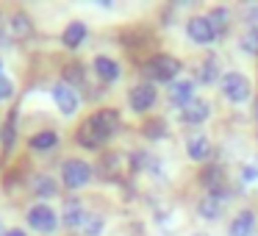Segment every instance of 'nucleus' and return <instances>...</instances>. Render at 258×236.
<instances>
[{"instance_id": "31", "label": "nucleus", "mask_w": 258, "mask_h": 236, "mask_svg": "<svg viewBox=\"0 0 258 236\" xmlns=\"http://www.w3.org/2000/svg\"><path fill=\"white\" fill-rule=\"evenodd\" d=\"M0 236H6V233H3V222H0Z\"/></svg>"}, {"instance_id": "35", "label": "nucleus", "mask_w": 258, "mask_h": 236, "mask_svg": "<svg viewBox=\"0 0 258 236\" xmlns=\"http://www.w3.org/2000/svg\"><path fill=\"white\" fill-rule=\"evenodd\" d=\"M0 131H3V128H0Z\"/></svg>"}, {"instance_id": "28", "label": "nucleus", "mask_w": 258, "mask_h": 236, "mask_svg": "<svg viewBox=\"0 0 258 236\" xmlns=\"http://www.w3.org/2000/svg\"><path fill=\"white\" fill-rule=\"evenodd\" d=\"M241 178H244V184H255L258 181V158H252V161L247 164L244 172H241Z\"/></svg>"}, {"instance_id": "5", "label": "nucleus", "mask_w": 258, "mask_h": 236, "mask_svg": "<svg viewBox=\"0 0 258 236\" xmlns=\"http://www.w3.org/2000/svg\"><path fill=\"white\" fill-rule=\"evenodd\" d=\"M28 225L34 230H39V233H53V230L58 228V217H56V211H53L50 206L36 203V206L28 208Z\"/></svg>"}, {"instance_id": "15", "label": "nucleus", "mask_w": 258, "mask_h": 236, "mask_svg": "<svg viewBox=\"0 0 258 236\" xmlns=\"http://www.w3.org/2000/svg\"><path fill=\"white\" fill-rule=\"evenodd\" d=\"M95 73H97V78H100L103 84H111V81L119 78V64L114 62V58H108V56H97L95 58Z\"/></svg>"}, {"instance_id": "29", "label": "nucleus", "mask_w": 258, "mask_h": 236, "mask_svg": "<svg viewBox=\"0 0 258 236\" xmlns=\"http://www.w3.org/2000/svg\"><path fill=\"white\" fill-rule=\"evenodd\" d=\"M12 95H14V84L9 78H3V75H0V103L9 100Z\"/></svg>"}, {"instance_id": "6", "label": "nucleus", "mask_w": 258, "mask_h": 236, "mask_svg": "<svg viewBox=\"0 0 258 236\" xmlns=\"http://www.w3.org/2000/svg\"><path fill=\"white\" fill-rule=\"evenodd\" d=\"M53 103L58 106V114H61V117H73V114L78 111V106H81L78 92H75L73 86H67V84L53 86Z\"/></svg>"}, {"instance_id": "7", "label": "nucleus", "mask_w": 258, "mask_h": 236, "mask_svg": "<svg viewBox=\"0 0 258 236\" xmlns=\"http://www.w3.org/2000/svg\"><path fill=\"white\" fill-rule=\"evenodd\" d=\"M186 34H189L197 45H208V42H214L219 36L208 17H191L189 23H186Z\"/></svg>"}, {"instance_id": "13", "label": "nucleus", "mask_w": 258, "mask_h": 236, "mask_svg": "<svg viewBox=\"0 0 258 236\" xmlns=\"http://www.w3.org/2000/svg\"><path fill=\"white\" fill-rule=\"evenodd\" d=\"M86 219V211H84V203L75 200V197H70V200H64V208H61V222L67 225V228H81Z\"/></svg>"}, {"instance_id": "19", "label": "nucleus", "mask_w": 258, "mask_h": 236, "mask_svg": "<svg viewBox=\"0 0 258 236\" xmlns=\"http://www.w3.org/2000/svg\"><path fill=\"white\" fill-rule=\"evenodd\" d=\"M197 211H200V217H206V219H217L219 214H222V200L214 197V195H208V197H203V200L197 203Z\"/></svg>"}, {"instance_id": "18", "label": "nucleus", "mask_w": 258, "mask_h": 236, "mask_svg": "<svg viewBox=\"0 0 258 236\" xmlns=\"http://www.w3.org/2000/svg\"><path fill=\"white\" fill-rule=\"evenodd\" d=\"M0 139H3V150H6V153L14 150V142H17V111L9 114L6 128L0 131Z\"/></svg>"}, {"instance_id": "12", "label": "nucleus", "mask_w": 258, "mask_h": 236, "mask_svg": "<svg viewBox=\"0 0 258 236\" xmlns=\"http://www.w3.org/2000/svg\"><path fill=\"white\" fill-rule=\"evenodd\" d=\"M211 150H214V145L206 134H191L189 139H186V153H189V158H195V161L211 158Z\"/></svg>"}, {"instance_id": "16", "label": "nucleus", "mask_w": 258, "mask_h": 236, "mask_svg": "<svg viewBox=\"0 0 258 236\" xmlns=\"http://www.w3.org/2000/svg\"><path fill=\"white\" fill-rule=\"evenodd\" d=\"M230 236H250L255 230V214L252 211H239L230 222Z\"/></svg>"}, {"instance_id": "33", "label": "nucleus", "mask_w": 258, "mask_h": 236, "mask_svg": "<svg viewBox=\"0 0 258 236\" xmlns=\"http://www.w3.org/2000/svg\"><path fill=\"white\" fill-rule=\"evenodd\" d=\"M255 117H258V100H255Z\"/></svg>"}, {"instance_id": "14", "label": "nucleus", "mask_w": 258, "mask_h": 236, "mask_svg": "<svg viewBox=\"0 0 258 236\" xmlns=\"http://www.w3.org/2000/svg\"><path fill=\"white\" fill-rule=\"evenodd\" d=\"M84 39H86V23H81V20H73V23L64 28V34H61L64 47H70V50L81 47V42H84Z\"/></svg>"}, {"instance_id": "24", "label": "nucleus", "mask_w": 258, "mask_h": 236, "mask_svg": "<svg viewBox=\"0 0 258 236\" xmlns=\"http://www.w3.org/2000/svg\"><path fill=\"white\" fill-rule=\"evenodd\" d=\"M81 228H84L86 236H100L103 228H106V219H103L100 214H86V219H84Z\"/></svg>"}, {"instance_id": "30", "label": "nucleus", "mask_w": 258, "mask_h": 236, "mask_svg": "<svg viewBox=\"0 0 258 236\" xmlns=\"http://www.w3.org/2000/svg\"><path fill=\"white\" fill-rule=\"evenodd\" d=\"M6 236H25V230H20V228H12Z\"/></svg>"}, {"instance_id": "10", "label": "nucleus", "mask_w": 258, "mask_h": 236, "mask_svg": "<svg viewBox=\"0 0 258 236\" xmlns=\"http://www.w3.org/2000/svg\"><path fill=\"white\" fill-rule=\"evenodd\" d=\"M31 34H34L31 17L25 12H14L12 17H9V36H12L14 42H25V39H31Z\"/></svg>"}, {"instance_id": "8", "label": "nucleus", "mask_w": 258, "mask_h": 236, "mask_svg": "<svg viewBox=\"0 0 258 236\" xmlns=\"http://www.w3.org/2000/svg\"><path fill=\"white\" fill-rule=\"evenodd\" d=\"M128 100H131V108H134V111L145 114L147 108H153V103H156V86H153V84L134 86L131 95H128Z\"/></svg>"}, {"instance_id": "26", "label": "nucleus", "mask_w": 258, "mask_h": 236, "mask_svg": "<svg viewBox=\"0 0 258 236\" xmlns=\"http://www.w3.org/2000/svg\"><path fill=\"white\" fill-rule=\"evenodd\" d=\"M145 136L147 139H164V136H167V123H164V120H147Z\"/></svg>"}, {"instance_id": "23", "label": "nucleus", "mask_w": 258, "mask_h": 236, "mask_svg": "<svg viewBox=\"0 0 258 236\" xmlns=\"http://www.w3.org/2000/svg\"><path fill=\"white\" fill-rule=\"evenodd\" d=\"M31 189H34L39 197H50V195H56V189H58V186H56V181H53V178H47V175H36V178H34V184H31Z\"/></svg>"}, {"instance_id": "20", "label": "nucleus", "mask_w": 258, "mask_h": 236, "mask_svg": "<svg viewBox=\"0 0 258 236\" xmlns=\"http://www.w3.org/2000/svg\"><path fill=\"white\" fill-rule=\"evenodd\" d=\"M219 78V62L214 56H206V62L200 64V73H197V81L200 84H214Z\"/></svg>"}, {"instance_id": "9", "label": "nucleus", "mask_w": 258, "mask_h": 236, "mask_svg": "<svg viewBox=\"0 0 258 236\" xmlns=\"http://www.w3.org/2000/svg\"><path fill=\"white\" fill-rule=\"evenodd\" d=\"M167 95H169V103H172V106H180V108H183L186 103L195 100V81H191V78L172 81Z\"/></svg>"}, {"instance_id": "3", "label": "nucleus", "mask_w": 258, "mask_h": 236, "mask_svg": "<svg viewBox=\"0 0 258 236\" xmlns=\"http://www.w3.org/2000/svg\"><path fill=\"white\" fill-rule=\"evenodd\" d=\"M222 95L228 97L230 103H244V100H250V95H252V84H250V78H247L244 73H225V78H222Z\"/></svg>"}, {"instance_id": "25", "label": "nucleus", "mask_w": 258, "mask_h": 236, "mask_svg": "<svg viewBox=\"0 0 258 236\" xmlns=\"http://www.w3.org/2000/svg\"><path fill=\"white\" fill-rule=\"evenodd\" d=\"M241 50L250 53V56H258V25H250L241 36Z\"/></svg>"}, {"instance_id": "32", "label": "nucleus", "mask_w": 258, "mask_h": 236, "mask_svg": "<svg viewBox=\"0 0 258 236\" xmlns=\"http://www.w3.org/2000/svg\"><path fill=\"white\" fill-rule=\"evenodd\" d=\"M0 39H3V25H0Z\"/></svg>"}, {"instance_id": "11", "label": "nucleus", "mask_w": 258, "mask_h": 236, "mask_svg": "<svg viewBox=\"0 0 258 236\" xmlns=\"http://www.w3.org/2000/svg\"><path fill=\"white\" fill-rule=\"evenodd\" d=\"M208 114H211V106H208L206 100H200V97H195L191 103H186L183 108H180V120L189 125H200L208 120Z\"/></svg>"}, {"instance_id": "21", "label": "nucleus", "mask_w": 258, "mask_h": 236, "mask_svg": "<svg viewBox=\"0 0 258 236\" xmlns=\"http://www.w3.org/2000/svg\"><path fill=\"white\" fill-rule=\"evenodd\" d=\"M64 84L73 86V89L84 86V84H86V70H84V64H67V70H64Z\"/></svg>"}, {"instance_id": "1", "label": "nucleus", "mask_w": 258, "mask_h": 236, "mask_svg": "<svg viewBox=\"0 0 258 236\" xmlns=\"http://www.w3.org/2000/svg\"><path fill=\"white\" fill-rule=\"evenodd\" d=\"M119 128V111L114 108H103V111L92 114L84 125L78 128V145L89 147V150H97L103 147Z\"/></svg>"}, {"instance_id": "4", "label": "nucleus", "mask_w": 258, "mask_h": 236, "mask_svg": "<svg viewBox=\"0 0 258 236\" xmlns=\"http://www.w3.org/2000/svg\"><path fill=\"white\" fill-rule=\"evenodd\" d=\"M92 181V167L84 158H67L61 167V184L67 189H81Z\"/></svg>"}, {"instance_id": "27", "label": "nucleus", "mask_w": 258, "mask_h": 236, "mask_svg": "<svg viewBox=\"0 0 258 236\" xmlns=\"http://www.w3.org/2000/svg\"><path fill=\"white\" fill-rule=\"evenodd\" d=\"M208 20H211V25L217 28V34H222V31L228 28V12H225V9H214V12L208 14Z\"/></svg>"}, {"instance_id": "22", "label": "nucleus", "mask_w": 258, "mask_h": 236, "mask_svg": "<svg viewBox=\"0 0 258 236\" xmlns=\"http://www.w3.org/2000/svg\"><path fill=\"white\" fill-rule=\"evenodd\" d=\"M58 145V134L56 131H39L36 136H31V147L34 150H50Z\"/></svg>"}, {"instance_id": "17", "label": "nucleus", "mask_w": 258, "mask_h": 236, "mask_svg": "<svg viewBox=\"0 0 258 236\" xmlns=\"http://www.w3.org/2000/svg\"><path fill=\"white\" fill-rule=\"evenodd\" d=\"M122 167H125V156H122V153H108V156L103 158V164H100V172L106 175L108 181H117L119 172H122Z\"/></svg>"}, {"instance_id": "34", "label": "nucleus", "mask_w": 258, "mask_h": 236, "mask_svg": "<svg viewBox=\"0 0 258 236\" xmlns=\"http://www.w3.org/2000/svg\"><path fill=\"white\" fill-rule=\"evenodd\" d=\"M191 236H208V233H191Z\"/></svg>"}, {"instance_id": "2", "label": "nucleus", "mask_w": 258, "mask_h": 236, "mask_svg": "<svg viewBox=\"0 0 258 236\" xmlns=\"http://www.w3.org/2000/svg\"><path fill=\"white\" fill-rule=\"evenodd\" d=\"M178 73H180V62L175 56H169V53H158V56L145 62V75L150 81H167V84H172L178 78Z\"/></svg>"}]
</instances>
